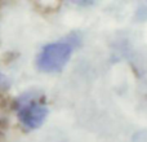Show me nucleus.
<instances>
[{
  "label": "nucleus",
  "instance_id": "f03ea898",
  "mask_svg": "<svg viewBox=\"0 0 147 142\" xmlns=\"http://www.w3.org/2000/svg\"><path fill=\"white\" fill-rule=\"evenodd\" d=\"M48 115V107L45 102L38 96L27 94L18 102V118L21 123L28 129L39 128Z\"/></svg>",
  "mask_w": 147,
  "mask_h": 142
},
{
  "label": "nucleus",
  "instance_id": "f257e3e1",
  "mask_svg": "<svg viewBox=\"0 0 147 142\" xmlns=\"http://www.w3.org/2000/svg\"><path fill=\"white\" fill-rule=\"evenodd\" d=\"M72 53V47L67 43H52L41 49L38 57V67L44 72H58L66 66Z\"/></svg>",
  "mask_w": 147,
  "mask_h": 142
}]
</instances>
